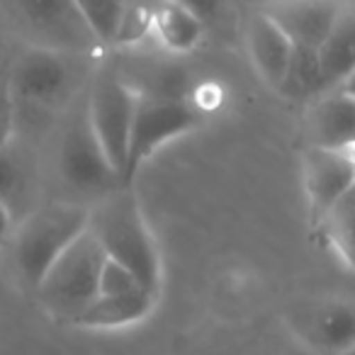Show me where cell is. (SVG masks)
Returning a JSON list of instances; mask_svg holds the SVG:
<instances>
[{
  "instance_id": "6da1fadb",
  "label": "cell",
  "mask_w": 355,
  "mask_h": 355,
  "mask_svg": "<svg viewBox=\"0 0 355 355\" xmlns=\"http://www.w3.org/2000/svg\"><path fill=\"white\" fill-rule=\"evenodd\" d=\"M88 229L95 234L110 261L127 268L146 292L158 295L161 258L132 188L114 190L98 205V209H90Z\"/></svg>"
},
{
  "instance_id": "7a4b0ae2",
  "label": "cell",
  "mask_w": 355,
  "mask_h": 355,
  "mask_svg": "<svg viewBox=\"0 0 355 355\" xmlns=\"http://www.w3.org/2000/svg\"><path fill=\"white\" fill-rule=\"evenodd\" d=\"M107 261L103 246L90 229H85L44 272L35 287L37 300L56 321L76 324L80 314L98 300L100 272Z\"/></svg>"
},
{
  "instance_id": "3957f363",
  "label": "cell",
  "mask_w": 355,
  "mask_h": 355,
  "mask_svg": "<svg viewBox=\"0 0 355 355\" xmlns=\"http://www.w3.org/2000/svg\"><path fill=\"white\" fill-rule=\"evenodd\" d=\"M90 227V209L76 202H51L30 212L12 232V261L35 290L51 263Z\"/></svg>"
},
{
  "instance_id": "277c9868",
  "label": "cell",
  "mask_w": 355,
  "mask_h": 355,
  "mask_svg": "<svg viewBox=\"0 0 355 355\" xmlns=\"http://www.w3.org/2000/svg\"><path fill=\"white\" fill-rule=\"evenodd\" d=\"M137 98H139L137 90L114 69L98 71L88 93H85V107H88L90 127H93L107 161L117 171L122 185H124V171H127L129 134H132Z\"/></svg>"
},
{
  "instance_id": "5b68a950",
  "label": "cell",
  "mask_w": 355,
  "mask_h": 355,
  "mask_svg": "<svg viewBox=\"0 0 355 355\" xmlns=\"http://www.w3.org/2000/svg\"><path fill=\"white\" fill-rule=\"evenodd\" d=\"M59 175L71 190L83 195H105L124 188L117 171L107 161L98 137L88 119L85 98L76 105L73 114L66 119L59 141Z\"/></svg>"
},
{
  "instance_id": "8992f818",
  "label": "cell",
  "mask_w": 355,
  "mask_h": 355,
  "mask_svg": "<svg viewBox=\"0 0 355 355\" xmlns=\"http://www.w3.org/2000/svg\"><path fill=\"white\" fill-rule=\"evenodd\" d=\"M6 10L30 46L73 54L95 44L73 0H6Z\"/></svg>"
},
{
  "instance_id": "52a82bcc",
  "label": "cell",
  "mask_w": 355,
  "mask_h": 355,
  "mask_svg": "<svg viewBox=\"0 0 355 355\" xmlns=\"http://www.w3.org/2000/svg\"><path fill=\"white\" fill-rule=\"evenodd\" d=\"M200 122V112L188 100L141 95L134 107L132 134H129V156L124 171V188H132L134 175L146 163V158L171 139L190 132Z\"/></svg>"
},
{
  "instance_id": "ba28073f",
  "label": "cell",
  "mask_w": 355,
  "mask_h": 355,
  "mask_svg": "<svg viewBox=\"0 0 355 355\" xmlns=\"http://www.w3.org/2000/svg\"><path fill=\"white\" fill-rule=\"evenodd\" d=\"M290 331L321 355H340L355 345V297H309L287 309Z\"/></svg>"
},
{
  "instance_id": "9c48e42d",
  "label": "cell",
  "mask_w": 355,
  "mask_h": 355,
  "mask_svg": "<svg viewBox=\"0 0 355 355\" xmlns=\"http://www.w3.org/2000/svg\"><path fill=\"white\" fill-rule=\"evenodd\" d=\"M69 56L64 51L27 46L8 69L15 107L27 105L51 110L66 103L73 88V66Z\"/></svg>"
},
{
  "instance_id": "30bf717a",
  "label": "cell",
  "mask_w": 355,
  "mask_h": 355,
  "mask_svg": "<svg viewBox=\"0 0 355 355\" xmlns=\"http://www.w3.org/2000/svg\"><path fill=\"white\" fill-rule=\"evenodd\" d=\"M302 171L311 222L319 227L326 212L355 185V148L331 151L309 146L302 156Z\"/></svg>"
},
{
  "instance_id": "8fae6325",
  "label": "cell",
  "mask_w": 355,
  "mask_h": 355,
  "mask_svg": "<svg viewBox=\"0 0 355 355\" xmlns=\"http://www.w3.org/2000/svg\"><path fill=\"white\" fill-rule=\"evenodd\" d=\"M345 0H275L266 12L292 42L295 49H314L324 44Z\"/></svg>"
},
{
  "instance_id": "7c38bea8",
  "label": "cell",
  "mask_w": 355,
  "mask_h": 355,
  "mask_svg": "<svg viewBox=\"0 0 355 355\" xmlns=\"http://www.w3.org/2000/svg\"><path fill=\"white\" fill-rule=\"evenodd\" d=\"M311 146L331 151L355 148V100L343 90H329L314 100L306 117Z\"/></svg>"
},
{
  "instance_id": "4fadbf2b",
  "label": "cell",
  "mask_w": 355,
  "mask_h": 355,
  "mask_svg": "<svg viewBox=\"0 0 355 355\" xmlns=\"http://www.w3.org/2000/svg\"><path fill=\"white\" fill-rule=\"evenodd\" d=\"M319 66L326 93L340 88L355 71V0H345L340 6L334 27L319 46Z\"/></svg>"
},
{
  "instance_id": "5bb4252c",
  "label": "cell",
  "mask_w": 355,
  "mask_h": 355,
  "mask_svg": "<svg viewBox=\"0 0 355 355\" xmlns=\"http://www.w3.org/2000/svg\"><path fill=\"white\" fill-rule=\"evenodd\" d=\"M248 51L253 56L258 73L266 83H270L275 90H280L285 80L287 66L292 59V42L285 37V32L263 12L251 20L248 27Z\"/></svg>"
},
{
  "instance_id": "9a60e30c",
  "label": "cell",
  "mask_w": 355,
  "mask_h": 355,
  "mask_svg": "<svg viewBox=\"0 0 355 355\" xmlns=\"http://www.w3.org/2000/svg\"><path fill=\"white\" fill-rule=\"evenodd\" d=\"M156 295L146 290L129 292V295H100L83 314L76 319L78 329H124L137 321L146 319L153 309Z\"/></svg>"
},
{
  "instance_id": "2e32d148",
  "label": "cell",
  "mask_w": 355,
  "mask_h": 355,
  "mask_svg": "<svg viewBox=\"0 0 355 355\" xmlns=\"http://www.w3.org/2000/svg\"><path fill=\"white\" fill-rule=\"evenodd\" d=\"M153 35L158 37L163 46L173 54H185V51L195 49L198 42L202 40L205 25L185 12L183 8L173 6L168 0H158L156 17H153Z\"/></svg>"
},
{
  "instance_id": "e0dca14e",
  "label": "cell",
  "mask_w": 355,
  "mask_h": 355,
  "mask_svg": "<svg viewBox=\"0 0 355 355\" xmlns=\"http://www.w3.org/2000/svg\"><path fill=\"white\" fill-rule=\"evenodd\" d=\"M329 246L355 270V185L326 212L319 227Z\"/></svg>"
},
{
  "instance_id": "ac0fdd59",
  "label": "cell",
  "mask_w": 355,
  "mask_h": 355,
  "mask_svg": "<svg viewBox=\"0 0 355 355\" xmlns=\"http://www.w3.org/2000/svg\"><path fill=\"white\" fill-rule=\"evenodd\" d=\"M277 93L287 95L290 100H309L326 93L324 76L319 66V51L314 49H295L292 46V59L287 66L285 80H282Z\"/></svg>"
},
{
  "instance_id": "d6986e66",
  "label": "cell",
  "mask_w": 355,
  "mask_h": 355,
  "mask_svg": "<svg viewBox=\"0 0 355 355\" xmlns=\"http://www.w3.org/2000/svg\"><path fill=\"white\" fill-rule=\"evenodd\" d=\"M127 0H73L80 20L98 44H114Z\"/></svg>"
},
{
  "instance_id": "ffe728a7",
  "label": "cell",
  "mask_w": 355,
  "mask_h": 355,
  "mask_svg": "<svg viewBox=\"0 0 355 355\" xmlns=\"http://www.w3.org/2000/svg\"><path fill=\"white\" fill-rule=\"evenodd\" d=\"M156 8L158 0H127L117 37H114V46H129L134 42L144 40L146 35H151Z\"/></svg>"
},
{
  "instance_id": "44dd1931",
  "label": "cell",
  "mask_w": 355,
  "mask_h": 355,
  "mask_svg": "<svg viewBox=\"0 0 355 355\" xmlns=\"http://www.w3.org/2000/svg\"><path fill=\"white\" fill-rule=\"evenodd\" d=\"M137 290H144L137 282V277H134L127 268H122L119 263L107 258L103 266V272H100L98 297L100 295H129V292H137Z\"/></svg>"
},
{
  "instance_id": "7402d4cb",
  "label": "cell",
  "mask_w": 355,
  "mask_h": 355,
  "mask_svg": "<svg viewBox=\"0 0 355 355\" xmlns=\"http://www.w3.org/2000/svg\"><path fill=\"white\" fill-rule=\"evenodd\" d=\"M15 117L17 107L10 90V80H8V69H0V151H6L8 144H10Z\"/></svg>"
},
{
  "instance_id": "603a6c76",
  "label": "cell",
  "mask_w": 355,
  "mask_h": 355,
  "mask_svg": "<svg viewBox=\"0 0 355 355\" xmlns=\"http://www.w3.org/2000/svg\"><path fill=\"white\" fill-rule=\"evenodd\" d=\"M17 188H20V168L15 166V161L6 148V151H0V200H6L10 205Z\"/></svg>"
},
{
  "instance_id": "cb8c5ba5",
  "label": "cell",
  "mask_w": 355,
  "mask_h": 355,
  "mask_svg": "<svg viewBox=\"0 0 355 355\" xmlns=\"http://www.w3.org/2000/svg\"><path fill=\"white\" fill-rule=\"evenodd\" d=\"M173 6L183 8L185 12H190L193 17H198L200 22H207L209 17H214L222 8V0H168Z\"/></svg>"
},
{
  "instance_id": "d4e9b609",
  "label": "cell",
  "mask_w": 355,
  "mask_h": 355,
  "mask_svg": "<svg viewBox=\"0 0 355 355\" xmlns=\"http://www.w3.org/2000/svg\"><path fill=\"white\" fill-rule=\"evenodd\" d=\"M12 236V209L6 200H0V246H6Z\"/></svg>"
},
{
  "instance_id": "484cf974",
  "label": "cell",
  "mask_w": 355,
  "mask_h": 355,
  "mask_svg": "<svg viewBox=\"0 0 355 355\" xmlns=\"http://www.w3.org/2000/svg\"><path fill=\"white\" fill-rule=\"evenodd\" d=\"M338 90H343L345 95H350V98L355 100V71L348 76V78L343 80V83H340V88H338Z\"/></svg>"
},
{
  "instance_id": "4316f807",
  "label": "cell",
  "mask_w": 355,
  "mask_h": 355,
  "mask_svg": "<svg viewBox=\"0 0 355 355\" xmlns=\"http://www.w3.org/2000/svg\"><path fill=\"white\" fill-rule=\"evenodd\" d=\"M340 355H355V345H353V348L345 350V353H340Z\"/></svg>"
}]
</instances>
